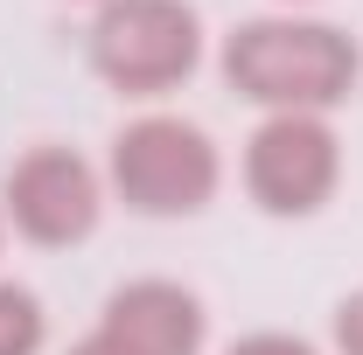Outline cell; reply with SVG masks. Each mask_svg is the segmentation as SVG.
<instances>
[{"mask_svg":"<svg viewBox=\"0 0 363 355\" xmlns=\"http://www.w3.org/2000/svg\"><path fill=\"white\" fill-rule=\"evenodd\" d=\"M363 77L357 42L335 21L301 14H259L224 35V84L266 112H335Z\"/></svg>","mask_w":363,"mask_h":355,"instance_id":"1","label":"cell"},{"mask_svg":"<svg viewBox=\"0 0 363 355\" xmlns=\"http://www.w3.org/2000/svg\"><path fill=\"white\" fill-rule=\"evenodd\" d=\"M203 21L189 0H105L91 21V70L126 98H161L196 77Z\"/></svg>","mask_w":363,"mask_h":355,"instance_id":"2","label":"cell"},{"mask_svg":"<svg viewBox=\"0 0 363 355\" xmlns=\"http://www.w3.org/2000/svg\"><path fill=\"white\" fill-rule=\"evenodd\" d=\"M217 181H224V161L210 133L175 112H147L112 139V188L140 216H196L210 209Z\"/></svg>","mask_w":363,"mask_h":355,"instance_id":"3","label":"cell"},{"mask_svg":"<svg viewBox=\"0 0 363 355\" xmlns=\"http://www.w3.org/2000/svg\"><path fill=\"white\" fill-rule=\"evenodd\" d=\"M342 181V139L321 112H266L245 139V188L266 216H315Z\"/></svg>","mask_w":363,"mask_h":355,"instance_id":"4","label":"cell"},{"mask_svg":"<svg viewBox=\"0 0 363 355\" xmlns=\"http://www.w3.org/2000/svg\"><path fill=\"white\" fill-rule=\"evenodd\" d=\"M0 209H7V223H14L28 244L70 251V244H84L91 230H98V216H105V181H98V168H91L84 153H70V146H35V153H21V161L7 168Z\"/></svg>","mask_w":363,"mask_h":355,"instance_id":"5","label":"cell"},{"mask_svg":"<svg viewBox=\"0 0 363 355\" xmlns=\"http://www.w3.org/2000/svg\"><path fill=\"white\" fill-rule=\"evenodd\" d=\"M98 334H112L126 355H203L210 342V313L203 300L175 286V279H133L119 286L105 313H98Z\"/></svg>","mask_w":363,"mask_h":355,"instance_id":"6","label":"cell"},{"mask_svg":"<svg viewBox=\"0 0 363 355\" xmlns=\"http://www.w3.org/2000/svg\"><path fill=\"white\" fill-rule=\"evenodd\" d=\"M43 334H49V313L28 286L0 279V355H43Z\"/></svg>","mask_w":363,"mask_h":355,"instance_id":"7","label":"cell"},{"mask_svg":"<svg viewBox=\"0 0 363 355\" xmlns=\"http://www.w3.org/2000/svg\"><path fill=\"white\" fill-rule=\"evenodd\" d=\"M224 355H321L315 342H301V334H279V327H266V334H245V342H230Z\"/></svg>","mask_w":363,"mask_h":355,"instance_id":"8","label":"cell"},{"mask_svg":"<svg viewBox=\"0 0 363 355\" xmlns=\"http://www.w3.org/2000/svg\"><path fill=\"white\" fill-rule=\"evenodd\" d=\"M335 355H363V286L335 307Z\"/></svg>","mask_w":363,"mask_h":355,"instance_id":"9","label":"cell"},{"mask_svg":"<svg viewBox=\"0 0 363 355\" xmlns=\"http://www.w3.org/2000/svg\"><path fill=\"white\" fill-rule=\"evenodd\" d=\"M70 355H126V349H119L112 334H98V327H91V334H84V342H77V349H70Z\"/></svg>","mask_w":363,"mask_h":355,"instance_id":"10","label":"cell"},{"mask_svg":"<svg viewBox=\"0 0 363 355\" xmlns=\"http://www.w3.org/2000/svg\"><path fill=\"white\" fill-rule=\"evenodd\" d=\"M286 7H301V0H286Z\"/></svg>","mask_w":363,"mask_h":355,"instance_id":"11","label":"cell"}]
</instances>
